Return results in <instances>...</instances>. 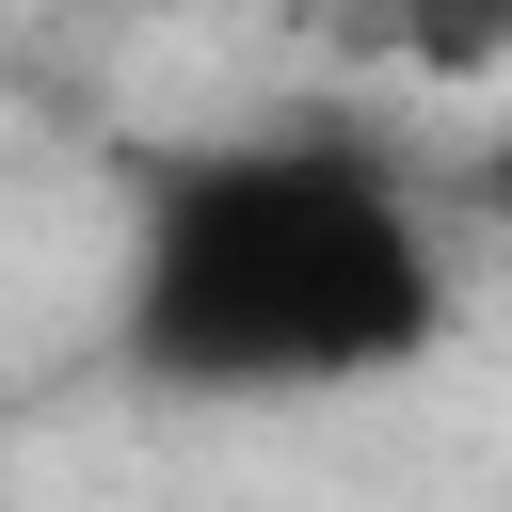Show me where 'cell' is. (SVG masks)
Segmentation results:
<instances>
[{"label": "cell", "mask_w": 512, "mask_h": 512, "mask_svg": "<svg viewBox=\"0 0 512 512\" xmlns=\"http://www.w3.org/2000/svg\"><path fill=\"white\" fill-rule=\"evenodd\" d=\"M128 336L192 384H352L432 336V240L352 160H208L144 240Z\"/></svg>", "instance_id": "6da1fadb"}, {"label": "cell", "mask_w": 512, "mask_h": 512, "mask_svg": "<svg viewBox=\"0 0 512 512\" xmlns=\"http://www.w3.org/2000/svg\"><path fill=\"white\" fill-rule=\"evenodd\" d=\"M0 512H32V496H16V480H0Z\"/></svg>", "instance_id": "7a4b0ae2"}]
</instances>
